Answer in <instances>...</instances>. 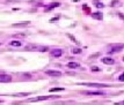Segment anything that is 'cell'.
Masks as SVG:
<instances>
[{"label":"cell","mask_w":124,"mask_h":105,"mask_svg":"<svg viewBox=\"0 0 124 105\" xmlns=\"http://www.w3.org/2000/svg\"><path fill=\"white\" fill-rule=\"evenodd\" d=\"M56 91H64V88H52V89H50V92H56Z\"/></svg>","instance_id":"2e32d148"},{"label":"cell","mask_w":124,"mask_h":105,"mask_svg":"<svg viewBox=\"0 0 124 105\" xmlns=\"http://www.w3.org/2000/svg\"><path fill=\"white\" fill-rule=\"evenodd\" d=\"M110 6H113V7H115V6H122V2L118 1V0H114V1H111Z\"/></svg>","instance_id":"9a60e30c"},{"label":"cell","mask_w":124,"mask_h":105,"mask_svg":"<svg viewBox=\"0 0 124 105\" xmlns=\"http://www.w3.org/2000/svg\"><path fill=\"white\" fill-rule=\"evenodd\" d=\"M84 9H85V12H86V13H89V8H88L86 5H84Z\"/></svg>","instance_id":"ffe728a7"},{"label":"cell","mask_w":124,"mask_h":105,"mask_svg":"<svg viewBox=\"0 0 124 105\" xmlns=\"http://www.w3.org/2000/svg\"><path fill=\"white\" fill-rule=\"evenodd\" d=\"M94 5L96 6L97 8H103V7H104V5H103L102 2H100L99 0H95V1H94Z\"/></svg>","instance_id":"5bb4252c"},{"label":"cell","mask_w":124,"mask_h":105,"mask_svg":"<svg viewBox=\"0 0 124 105\" xmlns=\"http://www.w3.org/2000/svg\"><path fill=\"white\" fill-rule=\"evenodd\" d=\"M92 16L95 19V20H102L103 19V14L101 13V12H97V13H94V14H92Z\"/></svg>","instance_id":"30bf717a"},{"label":"cell","mask_w":124,"mask_h":105,"mask_svg":"<svg viewBox=\"0 0 124 105\" xmlns=\"http://www.w3.org/2000/svg\"><path fill=\"white\" fill-rule=\"evenodd\" d=\"M12 81V76L8 74H0V82L2 83H7V82H11Z\"/></svg>","instance_id":"3957f363"},{"label":"cell","mask_w":124,"mask_h":105,"mask_svg":"<svg viewBox=\"0 0 124 105\" xmlns=\"http://www.w3.org/2000/svg\"><path fill=\"white\" fill-rule=\"evenodd\" d=\"M30 22H21V23H14L13 24V27H15V28H17V27H26L28 26Z\"/></svg>","instance_id":"4fadbf2b"},{"label":"cell","mask_w":124,"mask_h":105,"mask_svg":"<svg viewBox=\"0 0 124 105\" xmlns=\"http://www.w3.org/2000/svg\"><path fill=\"white\" fill-rule=\"evenodd\" d=\"M72 52L74 53V54H79V53H81V50L80 49H73V50H72Z\"/></svg>","instance_id":"e0dca14e"},{"label":"cell","mask_w":124,"mask_h":105,"mask_svg":"<svg viewBox=\"0 0 124 105\" xmlns=\"http://www.w3.org/2000/svg\"><path fill=\"white\" fill-rule=\"evenodd\" d=\"M84 95H88V96H92V95H95V96H101V95H104L103 91H85V92H82Z\"/></svg>","instance_id":"52a82bcc"},{"label":"cell","mask_w":124,"mask_h":105,"mask_svg":"<svg viewBox=\"0 0 124 105\" xmlns=\"http://www.w3.org/2000/svg\"><path fill=\"white\" fill-rule=\"evenodd\" d=\"M118 80L119 81H124V73H122L121 75L118 76Z\"/></svg>","instance_id":"ac0fdd59"},{"label":"cell","mask_w":124,"mask_h":105,"mask_svg":"<svg viewBox=\"0 0 124 105\" xmlns=\"http://www.w3.org/2000/svg\"><path fill=\"white\" fill-rule=\"evenodd\" d=\"M124 49V44H115L113 46H110V49H108V53H116L119 52Z\"/></svg>","instance_id":"6da1fadb"},{"label":"cell","mask_w":124,"mask_h":105,"mask_svg":"<svg viewBox=\"0 0 124 105\" xmlns=\"http://www.w3.org/2000/svg\"><path fill=\"white\" fill-rule=\"evenodd\" d=\"M102 63H106V65H114V63H115V60H114L113 58L106 57V58H102Z\"/></svg>","instance_id":"ba28073f"},{"label":"cell","mask_w":124,"mask_h":105,"mask_svg":"<svg viewBox=\"0 0 124 105\" xmlns=\"http://www.w3.org/2000/svg\"><path fill=\"white\" fill-rule=\"evenodd\" d=\"M67 36L70 37V38H71V39H72V41H73V42H76V43H77V39H76V38H74V37H73V36H72L71 34H67Z\"/></svg>","instance_id":"d6986e66"},{"label":"cell","mask_w":124,"mask_h":105,"mask_svg":"<svg viewBox=\"0 0 124 105\" xmlns=\"http://www.w3.org/2000/svg\"><path fill=\"white\" fill-rule=\"evenodd\" d=\"M92 70H93V72H99V70H100V68H97V67H92Z\"/></svg>","instance_id":"44dd1931"},{"label":"cell","mask_w":124,"mask_h":105,"mask_svg":"<svg viewBox=\"0 0 124 105\" xmlns=\"http://www.w3.org/2000/svg\"><path fill=\"white\" fill-rule=\"evenodd\" d=\"M57 96H39V97H35V98H31L30 102H37V100H46L49 98H56Z\"/></svg>","instance_id":"277c9868"},{"label":"cell","mask_w":124,"mask_h":105,"mask_svg":"<svg viewBox=\"0 0 124 105\" xmlns=\"http://www.w3.org/2000/svg\"><path fill=\"white\" fill-rule=\"evenodd\" d=\"M59 6V2H54V4H51L50 6H48L46 8H45V12H50L52 8H54V7H58Z\"/></svg>","instance_id":"7c38bea8"},{"label":"cell","mask_w":124,"mask_h":105,"mask_svg":"<svg viewBox=\"0 0 124 105\" xmlns=\"http://www.w3.org/2000/svg\"><path fill=\"white\" fill-rule=\"evenodd\" d=\"M118 16L121 17V19H124V15H123V14H118Z\"/></svg>","instance_id":"7402d4cb"},{"label":"cell","mask_w":124,"mask_h":105,"mask_svg":"<svg viewBox=\"0 0 124 105\" xmlns=\"http://www.w3.org/2000/svg\"><path fill=\"white\" fill-rule=\"evenodd\" d=\"M50 53H51V56L54 58H59V57H62V54H63V50H60V49H52Z\"/></svg>","instance_id":"7a4b0ae2"},{"label":"cell","mask_w":124,"mask_h":105,"mask_svg":"<svg viewBox=\"0 0 124 105\" xmlns=\"http://www.w3.org/2000/svg\"><path fill=\"white\" fill-rule=\"evenodd\" d=\"M9 45L14 47H20L22 45V43L19 42V41H12V42H9Z\"/></svg>","instance_id":"8fae6325"},{"label":"cell","mask_w":124,"mask_h":105,"mask_svg":"<svg viewBox=\"0 0 124 105\" xmlns=\"http://www.w3.org/2000/svg\"><path fill=\"white\" fill-rule=\"evenodd\" d=\"M0 46H1V43H0Z\"/></svg>","instance_id":"cb8c5ba5"},{"label":"cell","mask_w":124,"mask_h":105,"mask_svg":"<svg viewBox=\"0 0 124 105\" xmlns=\"http://www.w3.org/2000/svg\"><path fill=\"white\" fill-rule=\"evenodd\" d=\"M66 66H67V68H70V69H76V68H78L80 65L78 63H69Z\"/></svg>","instance_id":"9c48e42d"},{"label":"cell","mask_w":124,"mask_h":105,"mask_svg":"<svg viewBox=\"0 0 124 105\" xmlns=\"http://www.w3.org/2000/svg\"><path fill=\"white\" fill-rule=\"evenodd\" d=\"M85 85L93 87V88H107V87H109L108 84H101V83H85Z\"/></svg>","instance_id":"8992f818"},{"label":"cell","mask_w":124,"mask_h":105,"mask_svg":"<svg viewBox=\"0 0 124 105\" xmlns=\"http://www.w3.org/2000/svg\"><path fill=\"white\" fill-rule=\"evenodd\" d=\"M122 105H124V102H123V104H122Z\"/></svg>","instance_id":"603a6c76"},{"label":"cell","mask_w":124,"mask_h":105,"mask_svg":"<svg viewBox=\"0 0 124 105\" xmlns=\"http://www.w3.org/2000/svg\"><path fill=\"white\" fill-rule=\"evenodd\" d=\"M45 74L46 75H50V76H60L62 73L59 70H52V69H49V70H45Z\"/></svg>","instance_id":"5b68a950"}]
</instances>
